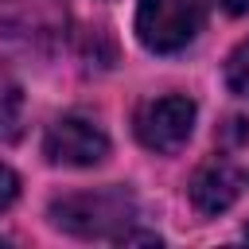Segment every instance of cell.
<instances>
[{"label":"cell","instance_id":"cell-9","mask_svg":"<svg viewBox=\"0 0 249 249\" xmlns=\"http://www.w3.org/2000/svg\"><path fill=\"white\" fill-rule=\"evenodd\" d=\"M230 128H226V136H230V144H241V140H249V121H241V117H233V121H226Z\"/></svg>","mask_w":249,"mask_h":249},{"label":"cell","instance_id":"cell-11","mask_svg":"<svg viewBox=\"0 0 249 249\" xmlns=\"http://www.w3.org/2000/svg\"><path fill=\"white\" fill-rule=\"evenodd\" d=\"M245 241H249V226H245Z\"/></svg>","mask_w":249,"mask_h":249},{"label":"cell","instance_id":"cell-10","mask_svg":"<svg viewBox=\"0 0 249 249\" xmlns=\"http://www.w3.org/2000/svg\"><path fill=\"white\" fill-rule=\"evenodd\" d=\"M218 4H222L226 12H233V16H237V12H249V0H218Z\"/></svg>","mask_w":249,"mask_h":249},{"label":"cell","instance_id":"cell-5","mask_svg":"<svg viewBox=\"0 0 249 249\" xmlns=\"http://www.w3.org/2000/svg\"><path fill=\"white\" fill-rule=\"evenodd\" d=\"M245 179L230 160H206L195 175H191V202L202 214H222L237 202Z\"/></svg>","mask_w":249,"mask_h":249},{"label":"cell","instance_id":"cell-6","mask_svg":"<svg viewBox=\"0 0 249 249\" xmlns=\"http://www.w3.org/2000/svg\"><path fill=\"white\" fill-rule=\"evenodd\" d=\"M23 124V89L12 78V70L0 62V144L16 140Z\"/></svg>","mask_w":249,"mask_h":249},{"label":"cell","instance_id":"cell-2","mask_svg":"<svg viewBox=\"0 0 249 249\" xmlns=\"http://www.w3.org/2000/svg\"><path fill=\"white\" fill-rule=\"evenodd\" d=\"M202 19H206L202 0H140L136 35L148 51L171 54V51H183L202 31Z\"/></svg>","mask_w":249,"mask_h":249},{"label":"cell","instance_id":"cell-1","mask_svg":"<svg viewBox=\"0 0 249 249\" xmlns=\"http://www.w3.org/2000/svg\"><path fill=\"white\" fill-rule=\"evenodd\" d=\"M51 218L58 230L74 237H113L124 241L136 222V198L121 187L105 191H86V195H66L51 206Z\"/></svg>","mask_w":249,"mask_h":249},{"label":"cell","instance_id":"cell-4","mask_svg":"<svg viewBox=\"0 0 249 249\" xmlns=\"http://www.w3.org/2000/svg\"><path fill=\"white\" fill-rule=\"evenodd\" d=\"M191 128H195V101L183 93L144 101L136 113V136L152 152H179L191 140Z\"/></svg>","mask_w":249,"mask_h":249},{"label":"cell","instance_id":"cell-3","mask_svg":"<svg viewBox=\"0 0 249 249\" xmlns=\"http://www.w3.org/2000/svg\"><path fill=\"white\" fill-rule=\"evenodd\" d=\"M43 156L62 167H93L109 156V136L97 121H89L82 113H66L47 128Z\"/></svg>","mask_w":249,"mask_h":249},{"label":"cell","instance_id":"cell-8","mask_svg":"<svg viewBox=\"0 0 249 249\" xmlns=\"http://www.w3.org/2000/svg\"><path fill=\"white\" fill-rule=\"evenodd\" d=\"M16 195H19V179H16V171H12V167H4V163H0V214L16 202Z\"/></svg>","mask_w":249,"mask_h":249},{"label":"cell","instance_id":"cell-7","mask_svg":"<svg viewBox=\"0 0 249 249\" xmlns=\"http://www.w3.org/2000/svg\"><path fill=\"white\" fill-rule=\"evenodd\" d=\"M226 86L237 97H249V39L226 58Z\"/></svg>","mask_w":249,"mask_h":249}]
</instances>
